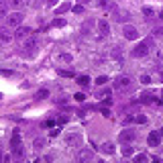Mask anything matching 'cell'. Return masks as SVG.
<instances>
[{
    "mask_svg": "<svg viewBox=\"0 0 163 163\" xmlns=\"http://www.w3.org/2000/svg\"><path fill=\"white\" fill-rule=\"evenodd\" d=\"M71 8V4H61L59 8H57V14H61V12H65V10H69Z\"/></svg>",
    "mask_w": 163,
    "mask_h": 163,
    "instance_id": "obj_18",
    "label": "cell"
},
{
    "mask_svg": "<svg viewBox=\"0 0 163 163\" xmlns=\"http://www.w3.org/2000/svg\"><path fill=\"white\" fill-rule=\"evenodd\" d=\"M133 120H135V122H139V124H145V122H147V116H133Z\"/></svg>",
    "mask_w": 163,
    "mask_h": 163,
    "instance_id": "obj_17",
    "label": "cell"
},
{
    "mask_svg": "<svg viewBox=\"0 0 163 163\" xmlns=\"http://www.w3.org/2000/svg\"><path fill=\"white\" fill-rule=\"evenodd\" d=\"M19 145H20V133H19V130H14L12 139H10V147L14 149V147H19Z\"/></svg>",
    "mask_w": 163,
    "mask_h": 163,
    "instance_id": "obj_12",
    "label": "cell"
},
{
    "mask_svg": "<svg viewBox=\"0 0 163 163\" xmlns=\"http://www.w3.org/2000/svg\"><path fill=\"white\" fill-rule=\"evenodd\" d=\"M102 114L106 116V118H110V110L108 108H102Z\"/></svg>",
    "mask_w": 163,
    "mask_h": 163,
    "instance_id": "obj_30",
    "label": "cell"
},
{
    "mask_svg": "<svg viewBox=\"0 0 163 163\" xmlns=\"http://www.w3.org/2000/svg\"><path fill=\"white\" fill-rule=\"evenodd\" d=\"M75 80H78V84H80L82 88H86V86H90V75H78V78H75Z\"/></svg>",
    "mask_w": 163,
    "mask_h": 163,
    "instance_id": "obj_13",
    "label": "cell"
},
{
    "mask_svg": "<svg viewBox=\"0 0 163 163\" xmlns=\"http://www.w3.org/2000/svg\"><path fill=\"white\" fill-rule=\"evenodd\" d=\"M147 143H149V147H159V143H161V130H151L149 137H147Z\"/></svg>",
    "mask_w": 163,
    "mask_h": 163,
    "instance_id": "obj_3",
    "label": "cell"
},
{
    "mask_svg": "<svg viewBox=\"0 0 163 163\" xmlns=\"http://www.w3.org/2000/svg\"><path fill=\"white\" fill-rule=\"evenodd\" d=\"M74 98H75V100H78V102H84V100H86V96L82 94V92H78V94H75Z\"/></svg>",
    "mask_w": 163,
    "mask_h": 163,
    "instance_id": "obj_27",
    "label": "cell"
},
{
    "mask_svg": "<svg viewBox=\"0 0 163 163\" xmlns=\"http://www.w3.org/2000/svg\"><path fill=\"white\" fill-rule=\"evenodd\" d=\"M151 159L147 157V153H139V155L133 157V163H149Z\"/></svg>",
    "mask_w": 163,
    "mask_h": 163,
    "instance_id": "obj_11",
    "label": "cell"
},
{
    "mask_svg": "<svg viewBox=\"0 0 163 163\" xmlns=\"http://www.w3.org/2000/svg\"><path fill=\"white\" fill-rule=\"evenodd\" d=\"M98 29H100V35H104V37H106V35L110 33V27H108V23H106L104 19L98 20Z\"/></svg>",
    "mask_w": 163,
    "mask_h": 163,
    "instance_id": "obj_9",
    "label": "cell"
},
{
    "mask_svg": "<svg viewBox=\"0 0 163 163\" xmlns=\"http://www.w3.org/2000/svg\"><path fill=\"white\" fill-rule=\"evenodd\" d=\"M122 155L130 157V155H133V147H124V149H122Z\"/></svg>",
    "mask_w": 163,
    "mask_h": 163,
    "instance_id": "obj_22",
    "label": "cell"
},
{
    "mask_svg": "<svg viewBox=\"0 0 163 163\" xmlns=\"http://www.w3.org/2000/svg\"><path fill=\"white\" fill-rule=\"evenodd\" d=\"M143 12L147 14V16H151V14H153V8H149V6H145V8H143Z\"/></svg>",
    "mask_w": 163,
    "mask_h": 163,
    "instance_id": "obj_28",
    "label": "cell"
},
{
    "mask_svg": "<svg viewBox=\"0 0 163 163\" xmlns=\"http://www.w3.org/2000/svg\"><path fill=\"white\" fill-rule=\"evenodd\" d=\"M94 159V151L92 149H82V153L78 155V163H90Z\"/></svg>",
    "mask_w": 163,
    "mask_h": 163,
    "instance_id": "obj_6",
    "label": "cell"
},
{
    "mask_svg": "<svg viewBox=\"0 0 163 163\" xmlns=\"http://www.w3.org/2000/svg\"><path fill=\"white\" fill-rule=\"evenodd\" d=\"M29 33H31V29H27V27H20V29H16L14 37H16V39H25V37H29Z\"/></svg>",
    "mask_w": 163,
    "mask_h": 163,
    "instance_id": "obj_10",
    "label": "cell"
},
{
    "mask_svg": "<svg viewBox=\"0 0 163 163\" xmlns=\"http://www.w3.org/2000/svg\"><path fill=\"white\" fill-rule=\"evenodd\" d=\"M6 23L10 25V27L16 29L20 23H23V14H20V12H10V14H8V19H6Z\"/></svg>",
    "mask_w": 163,
    "mask_h": 163,
    "instance_id": "obj_8",
    "label": "cell"
},
{
    "mask_svg": "<svg viewBox=\"0 0 163 163\" xmlns=\"http://www.w3.org/2000/svg\"><path fill=\"white\" fill-rule=\"evenodd\" d=\"M118 141L120 143H133L135 141V130H130V129H124V130H120V135H118Z\"/></svg>",
    "mask_w": 163,
    "mask_h": 163,
    "instance_id": "obj_4",
    "label": "cell"
},
{
    "mask_svg": "<svg viewBox=\"0 0 163 163\" xmlns=\"http://www.w3.org/2000/svg\"><path fill=\"white\" fill-rule=\"evenodd\" d=\"M53 124H55V120H53V118H49V120H45V122H43V127H45V129L53 127Z\"/></svg>",
    "mask_w": 163,
    "mask_h": 163,
    "instance_id": "obj_26",
    "label": "cell"
},
{
    "mask_svg": "<svg viewBox=\"0 0 163 163\" xmlns=\"http://www.w3.org/2000/svg\"><path fill=\"white\" fill-rule=\"evenodd\" d=\"M96 96H100V98H104V100H106V98L110 96V92H108V90H102V92H96Z\"/></svg>",
    "mask_w": 163,
    "mask_h": 163,
    "instance_id": "obj_21",
    "label": "cell"
},
{
    "mask_svg": "<svg viewBox=\"0 0 163 163\" xmlns=\"http://www.w3.org/2000/svg\"><path fill=\"white\" fill-rule=\"evenodd\" d=\"M147 53H149V45H147V43H139V45L130 51V57H137V59H139V57H145Z\"/></svg>",
    "mask_w": 163,
    "mask_h": 163,
    "instance_id": "obj_2",
    "label": "cell"
},
{
    "mask_svg": "<svg viewBox=\"0 0 163 163\" xmlns=\"http://www.w3.org/2000/svg\"><path fill=\"white\" fill-rule=\"evenodd\" d=\"M122 33H124V37L130 39V41L139 39V31H137L135 27H130V25H124V27H122Z\"/></svg>",
    "mask_w": 163,
    "mask_h": 163,
    "instance_id": "obj_7",
    "label": "cell"
},
{
    "mask_svg": "<svg viewBox=\"0 0 163 163\" xmlns=\"http://www.w3.org/2000/svg\"><path fill=\"white\" fill-rule=\"evenodd\" d=\"M130 86V78H127V75H118L114 80V90H124Z\"/></svg>",
    "mask_w": 163,
    "mask_h": 163,
    "instance_id": "obj_5",
    "label": "cell"
},
{
    "mask_svg": "<svg viewBox=\"0 0 163 163\" xmlns=\"http://www.w3.org/2000/svg\"><path fill=\"white\" fill-rule=\"evenodd\" d=\"M63 25H65V20L63 19H55L53 20V27H63Z\"/></svg>",
    "mask_w": 163,
    "mask_h": 163,
    "instance_id": "obj_23",
    "label": "cell"
},
{
    "mask_svg": "<svg viewBox=\"0 0 163 163\" xmlns=\"http://www.w3.org/2000/svg\"><path fill=\"white\" fill-rule=\"evenodd\" d=\"M2 163H12V161H10V155H4V157H2Z\"/></svg>",
    "mask_w": 163,
    "mask_h": 163,
    "instance_id": "obj_31",
    "label": "cell"
},
{
    "mask_svg": "<svg viewBox=\"0 0 163 163\" xmlns=\"http://www.w3.org/2000/svg\"><path fill=\"white\" fill-rule=\"evenodd\" d=\"M71 10H74L75 14H82L84 12V6H82V4H75V6H71Z\"/></svg>",
    "mask_w": 163,
    "mask_h": 163,
    "instance_id": "obj_19",
    "label": "cell"
},
{
    "mask_svg": "<svg viewBox=\"0 0 163 163\" xmlns=\"http://www.w3.org/2000/svg\"><path fill=\"white\" fill-rule=\"evenodd\" d=\"M35 149H43V147H45V145H47V141H45V139H35Z\"/></svg>",
    "mask_w": 163,
    "mask_h": 163,
    "instance_id": "obj_16",
    "label": "cell"
},
{
    "mask_svg": "<svg viewBox=\"0 0 163 163\" xmlns=\"http://www.w3.org/2000/svg\"><path fill=\"white\" fill-rule=\"evenodd\" d=\"M82 141H84L82 133H68V135H65V145H68V147H80Z\"/></svg>",
    "mask_w": 163,
    "mask_h": 163,
    "instance_id": "obj_1",
    "label": "cell"
},
{
    "mask_svg": "<svg viewBox=\"0 0 163 163\" xmlns=\"http://www.w3.org/2000/svg\"><path fill=\"white\" fill-rule=\"evenodd\" d=\"M141 82H143V84H147V86H149V84H151V75H145V74H143V75H141Z\"/></svg>",
    "mask_w": 163,
    "mask_h": 163,
    "instance_id": "obj_24",
    "label": "cell"
},
{
    "mask_svg": "<svg viewBox=\"0 0 163 163\" xmlns=\"http://www.w3.org/2000/svg\"><path fill=\"white\" fill-rule=\"evenodd\" d=\"M59 59H61V61H71V55H69V53H61Z\"/></svg>",
    "mask_w": 163,
    "mask_h": 163,
    "instance_id": "obj_25",
    "label": "cell"
},
{
    "mask_svg": "<svg viewBox=\"0 0 163 163\" xmlns=\"http://www.w3.org/2000/svg\"><path fill=\"white\" fill-rule=\"evenodd\" d=\"M0 159H2V155H0Z\"/></svg>",
    "mask_w": 163,
    "mask_h": 163,
    "instance_id": "obj_34",
    "label": "cell"
},
{
    "mask_svg": "<svg viewBox=\"0 0 163 163\" xmlns=\"http://www.w3.org/2000/svg\"><path fill=\"white\" fill-rule=\"evenodd\" d=\"M151 163H161V159H157L155 157V159H151Z\"/></svg>",
    "mask_w": 163,
    "mask_h": 163,
    "instance_id": "obj_32",
    "label": "cell"
},
{
    "mask_svg": "<svg viewBox=\"0 0 163 163\" xmlns=\"http://www.w3.org/2000/svg\"><path fill=\"white\" fill-rule=\"evenodd\" d=\"M102 151L108 153V155H112V153H114V145H112V143H104V145H102Z\"/></svg>",
    "mask_w": 163,
    "mask_h": 163,
    "instance_id": "obj_14",
    "label": "cell"
},
{
    "mask_svg": "<svg viewBox=\"0 0 163 163\" xmlns=\"http://www.w3.org/2000/svg\"><path fill=\"white\" fill-rule=\"evenodd\" d=\"M96 163H104V161H96Z\"/></svg>",
    "mask_w": 163,
    "mask_h": 163,
    "instance_id": "obj_33",
    "label": "cell"
},
{
    "mask_svg": "<svg viewBox=\"0 0 163 163\" xmlns=\"http://www.w3.org/2000/svg\"><path fill=\"white\" fill-rule=\"evenodd\" d=\"M47 96H49V90H39V92L35 94V98H37V100H45Z\"/></svg>",
    "mask_w": 163,
    "mask_h": 163,
    "instance_id": "obj_15",
    "label": "cell"
},
{
    "mask_svg": "<svg viewBox=\"0 0 163 163\" xmlns=\"http://www.w3.org/2000/svg\"><path fill=\"white\" fill-rule=\"evenodd\" d=\"M106 82H108V78H106V75H100V78L96 80V84H98V86H104Z\"/></svg>",
    "mask_w": 163,
    "mask_h": 163,
    "instance_id": "obj_20",
    "label": "cell"
},
{
    "mask_svg": "<svg viewBox=\"0 0 163 163\" xmlns=\"http://www.w3.org/2000/svg\"><path fill=\"white\" fill-rule=\"evenodd\" d=\"M59 74H61V75H65V78H71V75H74L71 71H65V69H59Z\"/></svg>",
    "mask_w": 163,
    "mask_h": 163,
    "instance_id": "obj_29",
    "label": "cell"
}]
</instances>
